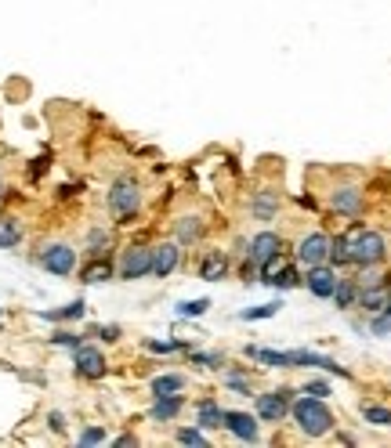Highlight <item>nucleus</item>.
<instances>
[{"label":"nucleus","mask_w":391,"mask_h":448,"mask_svg":"<svg viewBox=\"0 0 391 448\" xmlns=\"http://www.w3.org/2000/svg\"><path fill=\"white\" fill-rule=\"evenodd\" d=\"M83 311H87V304L73 300V304L58 307V311H44V318H47V322H73V318H83Z\"/></svg>","instance_id":"aec40b11"},{"label":"nucleus","mask_w":391,"mask_h":448,"mask_svg":"<svg viewBox=\"0 0 391 448\" xmlns=\"http://www.w3.org/2000/svg\"><path fill=\"white\" fill-rule=\"evenodd\" d=\"M73 365L83 379H102L105 376V355L98 347H87V343L73 347Z\"/></svg>","instance_id":"423d86ee"},{"label":"nucleus","mask_w":391,"mask_h":448,"mask_svg":"<svg viewBox=\"0 0 391 448\" xmlns=\"http://www.w3.org/2000/svg\"><path fill=\"white\" fill-rule=\"evenodd\" d=\"M109 210H112V217L119 224H131L138 217V210H141V188H138V181L119 177L112 184V191H109Z\"/></svg>","instance_id":"7ed1b4c3"},{"label":"nucleus","mask_w":391,"mask_h":448,"mask_svg":"<svg viewBox=\"0 0 391 448\" xmlns=\"http://www.w3.org/2000/svg\"><path fill=\"white\" fill-rule=\"evenodd\" d=\"M40 264H44V271L66 278V275H73V268H76V249H73L69 242H51V246H44V253H40Z\"/></svg>","instance_id":"20e7f679"},{"label":"nucleus","mask_w":391,"mask_h":448,"mask_svg":"<svg viewBox=\"0 0 391 448\" xmlns=\"http://www.w3.org/2000/svg\"><path fill=\"white\" fill-rule=\"evenodd\" d=\"M254 213L261 217V220H268L276 213V191H261V196L254 199Z\"/></svg>","instance_id":"393cba45"},{"label":"nucleus","mask_w":391,"mask_h":448,"mask_svg":"<svg viewBox=\"0 0 391 448\" xmlns=\"http://www.w3.org/2000/svg\"><path fill=\"white\" fill-rule=\"evenodd\" d=\"M182 387H185V376H174V372L153 379V394H156V398H163V394H177Z\"/></svg>","instance_id":"4be33fe9"},{"label":"nucleus","mask_w":391,"mask_h":448,"mask_svg":"<svg viewBox=\"0 0 391 448\" xmlns=\"http://www.w3.org/2000/svg\"><path fill=\"white\" fill-rule=\"evenodd\" d=\"M148 271H153V246H131L124 249V261H119V278H145Z\"/></svg>","instance_id":"39448f33"},{"label":"nucleus","mask_w":391,"mask_h":448,"mask_svg":"<svg viewBox=\"0 0 391 448\" xmlns=\"http://www.w3.org/2000/svg\"><path fill=\"white\" fill-rule=\"evenodd\" d=\"M348 242V261L358 264V268H373L384 261V239L377 232H366V228H355L344 235Z\"/></svg>","instance_id":"f03ea898"},{"label":"nucleus","mask_w":391,"mask_h":448,"mask_svg":"<svg viewBox=\"0 0 391 448\" xmlns=\"http://www.w3.org/2000/svg\"><path fill=\"white\" fill-rule=\"evenodd\" d=\"M297 261L305 264V268H319V264H326V261H329V235H322V232L308 235L305 242L297 246Z\"/></svg>","instance_id":"0eeeda50"},{"label":"nucleus","mask_w":391,"mask_h":448,"mask_svg":"<svg viewBox=\"0 0 391 448\" xmlns=\"http://www.w3.org/2000/svg\"><path fill=\"white\" fill-rule=\"evenodd\" d=\"M283 268H286V264H283V257H279V253H276V257H268V261L261 264V275H264V282H272V285H276V278L283 275Z\"/></svg>","instance_id":"bb28decb"},{"label":"nucleus","mask_w":391,"mask_h":448,"mask_svg":"<svg viewBox=\"0 0 391 448\" xmlns=\"http://www.w3.org/2000/svg\"><path fill=\"white\" fill-rule=\"evenodd\" d=\"M279 249H283V242H279L276 232H261V235L250 239V261H254V264H264L268 257H276Z\"/></svg>","instance_id":"9b49d317"},{"label":"nucleus","mask_w":391,"mask_h":448,"mask_svg":"<svg viewBox=\"0 0 391 448\" xmlns=\"http://www.w3.org/2000/svg\"><path fill=\"white\" fill-rule=\"evenodd\" d=\"M358 304H363L370 314H380L384 307H387V290L377 282V285H363V290H358Z\"/></svg>","instance_id":"2eb2a0df"},{"label":"nucleus","mask_w":391,"mask_h":448,"mask_svg":"<svg viewBox=\"0 0 391 448\" xmlns=\"http://www.w3.org/2000/svg\"><path fill=\"white\" fill-rule=\"evenodd\" d=\"M18 242H22V224H18V217L4 213L0 217V249H11Z\"/></svg>","instance_id":"f3484780"},{"label":"nucleus","mask_w":391,"mask_h":448,"mask_svg":"<svg viewBox=\"0 0 391 448\" xmlns=\"http://www.w3.org/2000/svg\"><path fill=\"white\" fill-rule=\"evenodd\" d=\"M192 362H203V365L214 369V365H221V355H192Z\"/></svg>","instance_id":"4c0bfd02"},{"label":"nucleus","mask_w":391,"mask_h":448,"mask_svg":"<svg viewBox=\"0 0 391 448\" xmlns=\"http://www.w3.org/2000/svg\"><path fill=\"white\" fill-rule=\"evenodd\" d=\"M384 311H387V314H391V285H387V307H384Z\"/></svg>","instance_id":"ea45409f"},{"label":"nucleus","mask_w":391,"mask_h":448,"mask_svg":"<svg viewBox=\"0 0 391 448\" xmlns=\"http://www.w3.org/2000/svg\"><path fill=\"white\" fill-rule=\"evenodd\" d=\"M290 412H293L297 427L305 430L308 437H322V434H329V427H334V415H329V408L322 405V398L305 394V398H297V401H293Z\"/></svg>","instance_id":"f257e3e1"},{"label":"nucleus","mask_w":391,"mask_h":448,"mask_svg":"<svg viewBox=\"0 0 391 448\" xmlns=\"http://www.w3.org/2000/svg\"><path fill=\"white\" fill-rule=\"evenodd\" d=\"M329 203H334L337 213H348V217H355L358 210H363V196H358V188H337Z\"/></svg>","instance_id":"4468645a"},{"label":"nucleus","mask_w":391,"mask_h":448,"mask_svg":"<svg viewBox=\"0 0 391 448\" xmlns=\"http://www.w3.org/2000/svg\"><path fill=\"white\" fill-rule=\"evenodd\" d=\"M102 441H105V430L102 427H91V430L80 434V444H102Z\"/></svg>","instance_id":"473e14b6"},{"label":"nucleus","mask_w":391,"mask_h":448,"mask_svg":"<svg viewBox=\"0 0 391 448\" xmlns=\"http://www.w3.org/2000/svg\"><path fill=\"white\" fill-rule=\"evenodd\" d=\"M279 311V304H261V307H250V311H243L239 318H243V322H254V318H272Z\"/></svg>","instance_id":"c756f323"},{"label":"nucleus","mask_w":391,"mask_h":448,"mask_svg":"<svg viewBox=\"0 0 391 448\" xmlns=\"http://www.w3.org/2000/svg\"><path fill=\"white\" fill-rule=\"evenodd\" d=\"M0 314H4V311H0Z\"/></svg>","instance_id":"79ce46f5"},{"label":"nucleus","mask_w":391,"mask_h":448,"mask_svg":"<svg viewBox=\"0 0 391 448\" xmlns=\"http://www.w3.org/2000/svg\"><path fill=\"white\" fill-rule=\"evenodd\" d=\"M148 350H160V355H170V350H177L174 340H148Z\"/></svg>","instance_id":"c9c22d12"},{"label":"nucleus","mask_w":391,"mask_h":448,"mask_svg":"<svg viewBox=\"0 0 391 448\" xmlns=\"http://www.w3.org/2000/svg\"><path fill=\"white\" fill-rule=\"evenodd\" d=\"M95 333H98L102 340H119V329H116V326H105V329H95Z\"/></svg>","instance_id":"58836bf2"},{"label":"nucleus","mask_w":391,"mask_h":448,"mask_svg":"<svg viewBox=\"0 0 391 448\" xmlns=\"http://www.w3.org/2000/svg\"><path fill=\"white\" fill-rule=\"evenodd\" d=\"M105 246H109V232L95 228L91 235H87V249H91V257H102V253H105Z\"/></svg>","instance_id":"cd10ccee"},{"label":"nucleus","mask_w":391,"mask_h":448,"mask_svg":"<svg viewBox=\"0 0 391 448\" xmlns=\"http://www.w3.org/2000/svg\"><path fill=\"white\" fill-rule=\"evenodd\" d=\"M47 423H51L54 434H62V430H66V415H62V412H51V415H47Z\"/></svg>","instance_id":"e433bc0d"},{"label":"nucleus","mask_w":391,"mask_h":448,"mask_svg":"<svg viewBox=\"0 0 391 448\" xmlns=\"http://www.w3.org/2000/svg\"><path fill=\"white\" fill-rule=\"evenodd\" d=\"M177 441L182 444H206V437L199 430H177Z\"/></svg>","instance_id":"f704fd0d"},{"label":"nucleus","mask_w":391,"mask_h":448,"mask_svg":"<svg viewBox=\"0 0 391 448\" xmlns=\"http://www.w3.org/2000/svg\"><path fill=\"white\" fill-rule=\"evenodd\" d=\"M225 271H228V261L221 257V253H206L203 264H199V278L203 282H221Z\"/></svg>","instance_id":"dca6fc26"},{"label":"nucleus","mask_w":391,"mask_h":448,"mask_svg":"<svg viewBox=\"0 0 391 448\" xmlns=\"http://www.w3.org/2000/svg\"><path fill=\"white\" fill-rule=\"evenodd\" d=\"M112 278V264L109 261H91V264H87L83 271H80V282H87V285H98V282H109Z\"/></svg>","instance_id":"a211bd4d"},{"label":"nucleus","mask_w":391,"mask_h":448,"mask_svg":"<svg viewBox=\"0 0 391 448\" xmlns=\"http://www.w3.org/2000/svg\"><path fill=\"white\" fill-rule=\"evenodd\" d=\"M210 307V300H182V304H177V318H199L203 311Z\"/></svg>","instance_id":"a878e982"},{"label":"nucleus","mask_w":391,"mask_h":448,"mask_svg":"<svg viewBox=\"0 0 391 448\" xmlns=\"http://www.w3.org/2000/svg\"><path fill=\"white\" fill-rule=\"evenodd\" d=\"M221 420H225V412L214 401H203L199 405V427H221Z\"/></svg>","instance_id":"5701e85b"},{"label":"nucleus","mask_w":391,"mask_h":448,"mask_svg":"<svg viewBox=\"0 0 391 448\" xmlns=\"http://www.w3.org/2000/svg\"><path fill=\"white\" fill-rule=\"evenodd\" d=\"M358 293H355V285L351 282H337V290H334V300H337V307H351V300H355Z\"/></svg>","instance_id":"c85d7f7f"},{"label":"nucleus","mask_w":391,"mask_h":448,"mask_svg":"<svg viewBox=\"0 0 391 448\" xmlns=\"http://www.w3.org/2000/svg\"><path fill=\"white\" fill-rule=\"evenodd\" d=\"M221 427H228V430H232L239 441H257V423L250 420L247 412H225Z\"/></svg>","instance_id":"ddd939ff"},{"label":"nucleus","mask_w":391,"mask_h":448,"mask_svg":"<svg viewBox=\"0 0 391 448\" xmlns=\"http://www.w3.org/2000/svg\"><path fill=\"white\" fill-rule=\"evenodd\" d=\"M305 394H312V398H326V394H329V383H326V379H312L308 387H305Z\"/></svg>","instance_id":"72a5a7b5"},{"label":"nucleus","mask_w":391,"mask_h":448,"mask_svg":"<svg viewBox=\"0 0 391 448\" xmlns=\"http://www.w3.org/2000/svg\"><path fill=\"white\" fill-rule=\"evenodd\" d=\"M373 333H377V336H387V333H391V314H387V311H380V314L373 318Z\"/></svg>","instance_id":"2f4dec72"},{"label":"nucleus","mask_w":391,"mask_h":448,"mask_svg":"<svg viewBox=\"0 0 391 448\" xmlns=\"http://www.w3.org/2000/svg\"><path fill=\"white\" fill-rule=\"evenodd\" d=\"M286 412H290V391H276V394H261L257 398V415L264 423H283Z\"/></svg>","instance_id":"6e6552de"},{"label":"nucleus","mask_w":391,"mask_h":448,"mask_svg":"<svg viewBox=\"0 0 391 448\" xmlns=\"http://www.w3.org/2000/svg\"><path fill=\"white\" fill-rule=\"evenodd\" d=\"M286 358L290 365H315V369H326V372H337V376H348L334 358H326V355H315V350H286Z\"/></svg>","instance_id":"f8f14e48"},{"label":"nucleus","mask_w":391,"mask_h":448,"mask_svg":"<svg viewBox=\"0 0 391 448\" xmlns=\"http://www.w3.org/2000/svg\"><path fill=\"white\" fill-rule=\"evenodd\" d=\"M337 282H341L337 271H329V268H322V264H319V268H308V290H312L315 297H322V300L334 297Z\"/></svg>","instance_id":"9d476101"},{"label":"nucleus","mask_w":391,"mask_h":448,"mask_svg":"<svg viewBox=\"0 0 391 448\" xmlns=\"http://www.w3.org/2000/svg\"><path fill=\"white\" fill-rule=\"evenodd\" d=\"M51 343H54V347H80L83 340H80L76 333H54V336H51Z\"/></svg>","instance_id":"7c9ffc66"},{"label":"nucleus","mask_w":391,"mask_h":448,"mask_svg":"<svg viewBox=\"0 0 391 448\" xmlns=\"http://www.w3.org/2000/svg\"><path fill=\"white\" fill-rule=\"evenodd\" d=\"M177 261H182V249H177V242H160V246H153V271H148V275L167 278L177 268Z\"/></svg>","instance_id":"1a4fd4ad"},{"label":"nucleus","mask_w":391,"mask_h":448,"mask_svg":"<svg viewBox=\"0 0 391 448\" xmlns=\"http://www.w3.org/2000/svg\"><path fill=\"white\" fill-rule=\"evenodd\" d=\"M203 239V220L199 217H182L177 220V242H199Z\"/></svg>","instance_id":"6ab92c4d"},{"label":"nucleus","mask_w":391,"mask_h":448,"mask_svg":"<svg viewBox=\"0 0 391 448\" xmlns=\"http://www.w3.org/2000/svg\"><path fill=\"white\" fill-rule=\"evenodd\" d=\"M363 415H366V423L391 427V408H384V405H363Z\"/></svg>","instance_id":"b1692460"},{"label":"nucleus","mask_w":391,"mask_h":448,"mask_svg":"<svg viewBox=\"0 0 391 448\" xmlns=\"http://www.w3.org/2000/svg\"><path fill=\"white\" fill-rule=\"evenodd\" d=\"M177 408H182V398H177V394H163L153 405V420H174Z\"/></svg>","instance_id":"412c9836"},{"label":"nucleus","mask_w":391,"mask_h":448,"mask_svg":"<svg viewBox=\"0 0 391 448\" xmlns=\"http://www.w3.org/2000/svg\"><path fill=\"white\" fill-rule=\"evenodd\" d=\"M0 196H4V181H0Z\"/></svg>","instance_id":"a19ab883"}]
</instances>
